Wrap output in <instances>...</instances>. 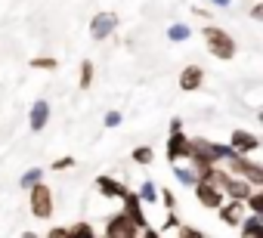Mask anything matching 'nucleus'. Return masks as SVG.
<instances>
[{
    "label": "nucleus",
    "instance_id": "20e7f679",
    "mask_svg": "<svg viewBox=\"0 0 263 238\" xmlns=\"http://www.w3.org/2000/svg\"><path fill=\"white\" fill-rule=\"evenodd\" d=\"M223 167H226L232 176L248 180L254 189H260V186H263V161H254L251 155H232Z\"/></svg>",
    "mask_w": 263,
    "mask_h": 238
},
{
    "label": "nucleus",
    "instance_id": "1a4fd4ad",
    "mask_svg": "<svg viewBox=\"0 0 263 238\" xmlns=\"http://www.w3.org/2000/svg\"><path fill=\"white\" fill-rule=\"evenodd\" d=\"M121 210L134 220L140 229H146L149 226V220H146V204L140 201V195L134 192V189H124V195H121Z\"/></svg>",
    "mask_w": 263,
    "mask_h": 238
},
{
    "label": "nucleus",
    "instance_id": "9b49d317",
    "mask_svg": "<svg viewBox=\"0 0 263 238\" xmlns=\"http://www.w3.org/2000/svg\"><path fill=\"white\" fill-rule=\"evenodd\" d=\"M217 216H220V223L223 226H229V229H238L241 226V220L248 216V204H241V201H223V207L217 210Z\"/></svg>",
    "mask_w": 263,
    "mask_h": 238
},
{
    "label": "nucleus",
    "instance_id": "0eeeda50",
    "mask_svg": "<svg viewBox=\"0 0 263 238\" xmlns=\"http://www.w3.org/2000/svg\"><path fill=\"white\" fill-rule=\"evenodd\" d=\"M118 25H121V16H118V13H111V10L96 13V16L90 19V37H93V41H108V37L118 31Z\"/></svg>",
    "mask_w": 263,
    "mask_h": 238
},
{
    "label": "nucleus",
    "instance_id": "f03ea898",
    "mask_svg": "<svg viewBox=\"0 0 263 238\" xmlns=\"http://www.w3.org/2000/svg\"><path fill=\"white\" fill-rule=\"evenodd\" d=\"M232 155L235 152H232L229 143L223 146V143H214L208 136H192V158H189V164H226Z\"/></svg>",
    "mask_w": 263,
    "mask_h": 238
},
{
    "label": "nucleus",
    "instance_id": "ddd939ff",
    "mask_svg": "<svg viewBox=\"0 0 263 238\" xmlns=\"http://www.w3.org/2000/svg\"><path fill=\"white\" fill-rule=\"evenodd\" d=\"M47 124H50V99H34L31 102V111H28V127H31V133L47 130Z\"/></svg>",
    "mask_w": 263,
    "mask_h": 238
},
{
    "label": "nucleus",
    "instance_id": "393cba45",
    "mask_svg": "<svg viewBox=\"0 0 263 238\" xmlns=\"http://www.w3.org/2000/svg\"><path fill=\"white\" fill-rule=\"evenodd\" d=\"M180 226H183V220L177 216V210H167V213H164V223L158 226V232H161V235H167V232H177Z\"/></svg>",
    "mask_w": 263,
    "mask_h": 238
},
{
    "label": "nucleus",
    "instance_id": "c756f323",
    "mask_svg": "<svg viewBox=\"0 0 263 238\" xmlns=\"http://www.w3.org/2000/svg\"><path fill=\"white\" fill-rule=\"evenodd\" d=\"M71 167H74V155H62L50 164V170H71Z\"/></svg>",
    "mask_w": 263,
    "mask_h": 238
},
{
    "label": "nucleus",
    "instance_id": "a878e982",
    "mask_svg": "<svg viewBox=\"0 0 263 238\" xmlns=\"http://www.w3.org/2000/svg\"><path fill=\"white\" fill-rule=\"evenodd\" d=\"M248 213H254V216H260V220H263V186H260V189H254V195L248 198Z\"/></svg>",
    "mask_w": 263,
    "mask_h": 238
},
{
    "label": "nucleus",
    "instance_id": "bb28decb",
    "mask_svg": "<svg viewBox=\"0 0 263 238\" xmlns=\"http://www.w3.org/2000/svg\"><path fill=\"white\" fill-rule=\"evenodd\" d=\"M177 238H211L208 232H201L198 226H192V223H183L180 229H177Z\"/></svg>",
    "mask_w": 263,
    "mask_h": 238
},
{
    "label": "nucleus",
    "instance_id": "b1692460",
    "mask_svg": "<svg viewBox=\"0 0 263 238\" xmlns=\"http://www.w3.org/2000/svg\"><path fill=\"white\" fill-rule=\"evenodd\" d=\"M28 65H31L34 71H56V68H59V59H56V56H34Z\"/></svg>",
    "mask_w": 263,
    "mask_h": 238
},
{
    "label": "nucleus",
    "instance_id": "f257e3e1",
    "mask_svg": "<svg viewBox=\"0 0 263 238\" xmlns=\"http://www.w3.org/2000/svg\"><path fill=\"white\" fill-rule=\"evenodd\" d=\"M201 41H204L208 53H211L214 59H220V62H232V59L238 56L235 37H232L226 28H220V25H204V28H201Z\"/></svg>",
    "mask_w": 263,
    "mask_h": 238
},
{
    "label": "nucleus",
    "instance_id": "c9c22d12",
    "mask_svg": "<svg viewBox=\"0 0 263 238\" xmlns=\"http://www.w3.org/2000/svg\"><path fill=\"white\" fill-rule=\"evenodd\" d=\"M211 7H223L226 10V7H232V0H211Z\"/></svg>",
    "mask_w": 263,
    "mask_h": 238
},
{
    "label": "nucleus",
    "instance_id": "e433bc0d",
    "mask_svg": "<svg viewBox=\"0 0 263 238\" xmlns=\"http://www.w3.org/2000/svg\"><path fill=\"white\" fill-rule=\"evenodd\" d=\"M22 238H44V235H37V232H22Z\"/></svg>",
    "mask_w": 263,
    "mask_h": 238
},
{
    "label": "nucleus",
    "instance_id": "473e14b6",
    "mask_svg": "<svg viewBox=\"0 0 263 238\" xmlns=\"http://www.w3.org/2000/svg\"><path fill=\"white\" fill-rule=\"evenodd\" d=\"M192 16H198V19H204V22H211L214 16H211V10H204V7H192Z\"/></svg>",
    "mask_w": 263,
    "mask_h": 238
},
{
    "label": "nucleus",
    "instance_id": "4c0bfd02",
    "mask_svg": "<svg viewBox=\"0 0 263 238\" xmlns=\"http://www.w3.org/2000/svg\"><path fill=\"white\" fill-rule=\"evenodd\" d=\"M257 124H260V127H263V108H260V111H257Z\"/></svg>",
    "mask_w": 263,
    "mask_h": 238
},
{
    "label": "nucleus",
    "instance_id": "7c9ffc66",
    "mask_svg": "<svg viewBox=\"0 0 263 238\" xmlns=\"http://www.w3.org/2000/svg\"><path fill=\"white\" fill-rule=\"evenodd\" d=\"M248 16H251V22H257V25H263V0H257V4H251V10H248Z\"/></svg>",
    "mask_w": 263,
    "mask_h": 238
},
{
    "label": "nucleus",
    "instance_id": "6ab92c4d",
    "mask_svg": "<svg viewBox=\"0 0 263 238\" xmlns=\"http://www.w3.org/2000/svg\"><path fill=\"white\" fill-rule=\"evenodd\" d=\"M68 238H99V235H96L90 220H78V223L68 226Z\"/></svg>",
    "mask_w": 263,
    "mask_h": 238
},
{
    "label": "nucleus",
    "instance_id": "aec40b11",
    "mask_svg": "<svg viewBox=\"0 0 263 238\" xmlns=\"http://www.w3.org/2000/svg\"><path fill=\"white\" fill-rule=\"evenodd\" d=\"M167 41H174V44H186V41H192V28H189L186 22H174V25L167 28Z\"/></svg>",
    "mask_w": 263,
    "mask_h": 238
},
{
    "label": "nucleus",
    "instance_id": "a211bd4d",
    "mask_svg": "<svg viewBox=\"0 0 263 238\" xmlns=\"http://www.w3.org/2000/svg\"><path fill=\"white\" fill-rule=\"evenodd\" d=\"M171 173H174V176H177V183H180V186H186V189H195V183H198V180H195V170H192L189 164H174V170H171Z\"/></svg>",
    "mask_w": 263,
    "mask_h": 238
},
{
    "label": "nucleus",
    "instance_id": "423d86ee",
    "mask_svg": "<svg viewBox=\"0 0 263 238\" xmlns=\"http://www.w3.org/2000/svg\"><path fill=\"white\" fill-rule=\"evenodd\" d=\"M164 155H167L171 164L189 161V158H192V136H186L183 130H180V133H171L167 143H164Z\"/></svg>",
    "mask_w": 263,
    "mask_h": 238
},
{
    "label": "nucleus",
    "instance_id": "39448f33",
    "mask_svg": "<svg viewBox=\"0 0 263 238\" xmlns=\"http://www.w3.org/2000/svg\"><path fill=\"white\" fill-rule=\"evenodd\" d=\"M140 226L130 220L124 210H115V213H108L105 220H102V235L105 238H140Z\"/></svg>",
    "mask_w": 263,
    "mask_h": 238
},
{
    "label": "nucleus",
    "instance_id": "f8f14e48",
    "mask_svg": "<svg viewBox=\"0 0 263 238\" xmlns=\"http://www.w3.org/2000/svg\"><path fill=\"white\" fill-rule=\"evenodd\" d=\"M177 84H180V90L183 93H198L201 87H204V68L201 65H186L183 71H180V77H177Z\"/></svg>",
    "mask_w": 263,
    "mask_h": 238
},
{
    "label": "nucleus",
    "instance_id": "72a5a7b5",
    "mask_svg": "<svg viewBox=\"0 0 263 238\" xmlns=\"http://www.w3.org/2000/svg\"><path fill=\"white\" fill-rule=\"evenodd\" d=\"M140 238H164V235H161V232H158L155 226H146V229L140 232Z\"/></svg>",
    "mask_w": 263,
    "mask_h": 238
},
{
    "label": "nucleus",
    "instance_id": "412c9836",
    "mask_svg": "<svg viewBox=\"0 0 263 238\" xmlns=\"http://www.w3.org/2000/svg\"><path fill=\"white\" fill-rule=\"evenodd\" d=\"M130 161L140 164V167H149V164L155 161V149H152V146H137L134 152H130Z\"/></svg>",
    "mask_w": 263,
    "mask_h": 238
},
{
    "label": "nucleus",
    "instance_id": "5701e85b",
    "mask_svg": "<svg viewBox=\"0 0 263 238\" xmlns=\"http://www.w3.org/2000/svg\"><path fill=\"white\" fill-rule=\"evenodd\" d=\"M137 195H140V201H143V204H158V186H155L152 180H146V183H140V189H137Z\"/></svg>",
    "mask_w": 263,
    "mask_h": 238
},
{
    "label": "nucleus",
    "instance_id": "2eb2a0df",
    "mask_svg": "<svg viewBox=\"0 0 263 238\" xmlns=\"http://www.w3.org/2000/svg\"><path fill=\"white\" fill-rule=\"evenodd\" d=\"M124 183L121 180H115V176H108V173H102V176H96V192L102 195V198H121L124 195Z\"/></svg>",
    "mask_w": 263,
    "mask_h": 238
},
{
    "label": "nucleus",
    "instance_id": "cd10ccee",
    "mask_svg": "<svg viewBox=\"0 0 263 238\" xmlns=\"http://www.w3.org/2000/svg\"><path fill=\"white\" fill-rule=\"evenodd\" d=\"M121 121H124V114H121L118 108H111V111H105V117H102V127H105V130H115V127H121Z\"/></svg>",
    "mask_w": 263,
    "mask_h": 238
},
{
    "label": "nucleus",
    "instance_id": "7ed1b4c3",
    "mask_svg": "<svg viewBox=\"0 0 263 238\" xmlns=\"http://www.w3.org/2000/svg\"><path fill=\"white\" fill-rule=\"evenodd\" d=\"M28 210H31L34 220H44V223L53 220V213H56V198H53V189H50L47 180L37 183L34 189H28Z\"/></svg>",
    "mask_w": 263,
    "mask_h": 238
},
{
    "label": "nucleus",
    "instance_id": "dca6fc26",
    "mask_svg": "<svg viewBox=\"0 0 263 238\" xmlns=\"http://www.w3.org/2000/svg\"><path fill=\"white\" fill-rule=\"evenodd\" d=\"M93 81H96V65H93V59H81V68H78V90H90L93 87Z\"/></svg>",
    "mask_w": 263,
    "mask_h": 238
},
{
    "label": "nucleus",
    "instance_id": "f3484780",
    "mask_svg": "<svg viewBox=\"0 0 263 238\" xmlns=\"http://www.w3.org/2000/svg\"><path fill=\"white\" fill-rule=\"evenodd\" d=\"M238 235L241 238H263V220L254 216V213H248L241 220V226H238Z\"/></svg>",
    "mask_w": 263,
    "mask_h": 238
},
{
    "label": "nucleus",
    "instance_id": "4468645a",
    "mask_svg": "<svg viewBox=\"0 0 263 238\" xmlns=\"http://www.w3.org/2000/svg\"><path fill=\"white\" fill-rule=\"evenodd\" d=\"M223 195H226L229 201H241V204H248V198L254 195V186H251L248 180H241V176H229V183L223 186Z\"/></svg>",
    "mask_w": 263,
    "mask_h": 238
},
{
    "label": "nucleus",
    "instance_id": "6e6552de",
    "mask_svg": "<svg viewBox=\"0 0 263 238\" xmlns=\"http://www.w3.org/2000/svg\"><path fill=\"white\" fill-rule=\"evenodd\" d=\"M229 146H232L235 155H254L257 149H263V140H260L257 133L245 130V127H235V130L229 133Z\"/></svg>",
    "mask_w": 263,
    "mask_h": 238
},
{
    "label": "nucleus",
    "instance_id": "c85d7f7f",
    "mask_svg": "<svg viewBox=\"0 0 263 238\" xmlns=\"http://www.w3.org/2000/svg\"><path fill=\"white\" fill-rule=\"evenodd\" d=\"M158 201L164 204V210H177V195H174V189H158Z\"/></svg>",
    "mask_w": 263,
    "mask_h": 238
},
{
    "label": "nucleus",
    "instance_id": "9d476101",
    "mask_svg": "<svg viewBox=\"0 0 263 238\" xmlns=\"http://www.w3.org/2000/svg\"><path fill=\"white\" fill-rule=\"evenodd\" d=\"M192 192H195V201H198L204 210H220L223 201H226L223 189H217V186H211V183H195Z\"/></svg>",
    "mask_w": 263,
    "mask_h": 238
},
{
    "label": "nucleus",
    "instance_id": "2f4dec72",
    "mask_svg": "<svg viewBox=\"0 0 263 238\" xmlns=\"http://www.w3.org/2000/svg\"><path fill=\"white\" fill-rule=\"evenodd\" d=\"M44 238H68V226H50Z\"/></svg>",
    "mask_w": 263,
    "mask_h": 238
},
{
    "label": "nucleus",
    "instance_id": "4be33fe9",
    "mask_svg": "<svg viewBox=\"0 0 263 238\" xmlns=\"http://www.w3.org/2000/svg\"><path fill=\"white\" fill-rule=\"evenodd\" d=\"M44 173H47L44 167H31V170H25V173L19 176V186H22V189L28 192V189H34L37 183H44Z\"/></svg>",
    "mask_w": 263,
    "mask_h": 238
},
{
    "label": "nucleus",
    "instance_id": "f704fd0d",
    "mask_svg": "<svg viewBox=\"0 0 263 238\" xmlns=\"http://www.w3.org/2000/svg\"><path fill=\"white\" fill-rule=\"evenodd\" d=\"M183 130V117H174V121H171V133H180Z\"/></svg>",
    "mask_w": 263,
    "mask_h": 238
},
{
    "label": "nucleus",
    "instance_id": "58836bf2",
    "mask_svg": "<svg viewBox=\"0 0 263 238\" xmlns=\"http://www.w3.org/2000/svg\"><path fill=\"white\" fill-rule=\"evenodd\" d=\"M99 238H105V235H99Z\"/></svg>",
    "mask_w": 263,
    "mask_h": 238
}]
</instances>
